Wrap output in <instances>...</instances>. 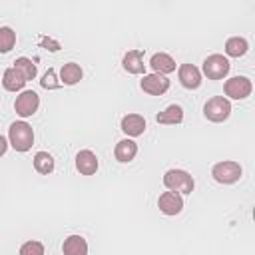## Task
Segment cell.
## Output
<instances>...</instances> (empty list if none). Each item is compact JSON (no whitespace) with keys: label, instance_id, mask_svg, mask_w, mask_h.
<instances>
[{"label":"cell","instance_id":"1","mask_svg":"<svg viewBox=\"0 0 255 255\" xmlns=\"http://www.w3.org/2000/svg\"><path fill=\"white\" fill-rule=\"evenodd\" d=\"M8 141L16 151H28L34 143V129L26 122H14L8 128Z\"/></svg>","mask_w":255,"mask_h":255},{"label":"cell","instance_id":"2","mask_svg":"<svg viewBox=\"0 0 255 255\" xmlns=\"http://www.w3.org/2000/svg\"><path fill=\"white\" fill-rule=\"evenodd\" d=\"M163 185L175 193H191L195 181L185 169H167L163 175Z\"/></svg>","mask_w":255,"mask_h":255},{"label":"cell","instance_id":"3","mask_svg":"<svg viewBox=\"0 0 255 255\" xmlns=\"http://www.w3.org/2000/svg\"><path fill=\"white\" fill-rule=\"evenodd\" d=\"M203 114L211 122H225L231 114V102L223 96H215L207 100V104L203 106Z\"/></svg>","mask_w":255,"mask_h":255},{"label":"cell","instance_id":"4","mask_svg":"<svg viewBox=\"0 0 255 255\" xmlns=\"http://www.w3.org/2000/svg\"><path fill=\"white\" fill-rule=\"evenodd\" d=\"M241 171L243 169H241V165L237 161H219V163L213 165L211 175H213V179L217 183L227 185V183H235L241 177Z\"/></svg>","mask_w":255,"mask_h":255},{"label":"cell","instance_id":"5","mask_svg":"<svg viewBox=\"0 0 255 255\" xmlns=\"http://www.w3.org/2000/svg\"><path fill=\"white\" fill-rule=\"evenodd\" d=\"M229 68H231L229 60L225 56H221V54H211V56H207L203 60V74L209 80H221V78H225L227 72H229Z\"/></svg>","mask_w":255,"mask_h":255},{"label":"cell","instance_id":"6","mask_svg":"<svg viewBox=\"0 0 255 255\" xmlns=\"http://www.w3.org/2000/svg\"><path fill=\"white\" fill-rule=\"evenodd\" d=\"M251 90H253V84L249 78L245 76H235V78H229L223 86V92L225 96H229L231 100H245L247 96H251Z\"/></svg>","mask_w":255,"mask_h":255},{"label":"cell","instance_id":"7","mask_svg":"<svg viewBox=\"0 0 255 255\" xmlns=\"http://www.w3.org/2000/svg\"><path fill=\"white\" fill-rule=\"evenodd\" d=\"M38 106H40V98H38V94L32 92V90H24V92L16 98V102H14V110H16V114H18L20 118H30V116H34L36 110H38Z\"/></svg>","mask_w":255,"mask_h":255},{"label":"cell","instance_id":"8","mask_svg":"<svg viewBox=\"0 0 255 255\" xmlns=\"http://www.w3.org/2000/svg\"><path fill=\"white\" fill-rule=\"evenodd\" d=\"M141 90L149 96H161L169 90V80L161 74H147L141 80Z\"/></svg>","mask_w":255,"mask_h":255},{"label":"cell","instance_id":"9","mask_svg":"<svg viewBox=\"0 0 255 255\" xmlns=\"http://www.w3.org/2000/svg\"><path fill=\"white\" fill-rule=\"evenodd\" d=\"M157 207L163 215H177L183 209V199L175 191H163L157 199Z\"/></svg>","mask_w":255,"mask_h":255},{"label":"cell","instance_id":"10","mask_svg":"<svg viewBox=\"0 0 255 255\" xmlns=\"http://www.w3.org/2000/svg\"><path fill=\"white\" fill-rule=\"evenodd\" d=\"M177 76H179L181 86L187 90H197L201 86V72L193 64H181Z\"/></svg>","mask_w":255,"mask_h":255},{"label":"cell","instance_id":"11","mask_svg":"<svg viewBox=\"0 0 255 255\" xmlns=\"http://www.w3.org/2000/svg\"><path fill=\"white\" fill-rule=\"evenodd\" d=\"M120 128H122V131H124L126 135L137 137V135H141V133L145 131V120H143V116H139V114H128V116L122 118Z\"/></svg>","mask_w":255,"mask_h":255},{"label":"cell","instance_id":"12","mask_svg":"<svg viewBox=\"0 0 255 255\" xmlns=\"http://www.w3.org/2000/svg\"><path fill=\"white\" fill-rule=\"evenodd\" d=\"M76 169L82 173V175H92L98 171V157L94 151L90 149H82L78 155H76Z\"/></svg>","mask_w":255,"mask_h":255},{"label":"cell","instance_id":"13","mask_svg":"<svg viewBox=\"0 0 255 255\" xmlns=\"http://www.w3.org/2000/svg\"><path fill=\"white\" fill-rule=\"evenodd\" d=\"M149 66H151L153 74H161V76L175 72V60H173L169 54H165V52L153 54L151 60H149Z\"/></svg>","mask_w":255,"mask_h":255},{"label":"cell","instance_id":"14","mask_svg":"<svg viewBox=\"0 0 255 255\" xmlns=\"http://www.w3.org/2000/svg\"><path fill=\"white\" fill-rule=\"evenodd\" d=\"M122 66H124V70L129 72V74H143V72H145L143 52H141V50H129V52L124 56Z\"/></svg>","mask_w":255,"mask_h":255},{"label":"cell","instance_id":"15","mask_svg":"<svg viewBox=\"0 0 255 255\" xmlns=\"http://www.w3.org/2000/svg\"><path fill=\"white\" fill-rule=\"evenodd\" d=\"M2 86H4L8 92H20V90L26 86V78L12 66V68L4 70V74H2Z\"/></svg>","mask_w":255,"mask_h":255},{"label":"cell","instance_id":"16","mask_svg":"<svg viewBox=\"0 0 255 255\" xmlns=\"http://www.w3.org/2000/svg\"><path fill=\"white\" fill-rule=\"evenodd\" d=\"M135 153H137V143H135L133 139H122V141L116 143L114 155H116V159L122 161V163L131 161V159L135 157Z\"/></svg>","mask_w":255,"mask_h":255},{"label":"cell","instance_id":"17","mask_svg":"<svg viewBox=\"0 0 255 255\" xmlns=\"http://www.w3.org/2000/svg\"><path fill=\"white\" fill-rule=\"evenodd\" d=\"M64 255H88V243L82 235H70L62 245Z\"/></svg>","mask_w":255,"mask_h":255},{"label":"cell","instance_id":"18","mask_svg":"<svg viewBox=\"0 0 255 255\" xmlns=\"http://www.w3.org/2000/svg\"><path fill=\"white\" fill-rule=\"evenodd\" d=\"M155 120H157V124H167V126L181 124V122H183V108L177 106V104H171V106H167L163 112H159Z\"/></svg>","mask_w":255,"mask_h":255},{"label":"cell","instance_id":"19","mask_svg":"<svg viewBox=\"0 0 255 255\" xmlns=\"http://www.w3.org/2000/svg\"><path fill=\"white\" fill-rule=\"evenodd\" d=\"M82 76H84V72H82L80 64H76V62H68V64L62 66L60 80H62L66 86H74V84H78V82L82 80Z\"/></svg>","mask_w":255,"mask_h":255},{"label":"cell","instance_id":"20","mask_svg":"<svg viewBox=\"0 0 255 255\" xmlns=\"http://www.w3.org/2000/svg\"><path fill=\"white\" fill-rule=\"evenodd\" d=\"M247 50H249V44L241 36H233L225 42V54L231 58H241L243 54H247Z\"/></svg>","mask_w":255,"mask_h":255},{"label":"cell","instance_id":"21","mask_svg":"<svg viewBox=\"0 0 255 255\" xmlns=\"http://www.w3.org/2000/svg\"><path fill=\"white\" fill-rule=\"evenodd\" d=\"M34 169L42 175H48L54 171V157L48 151H38L34 155Z\"/></svg>","mask_w":255,"mask_h":255},{"label":"cell","instance_id":"22","mask_svg":"<svg viewBox=\"0 0 255 255\" xmlns=\"http://www.w3.org/2000/svg\"><path fill=\"white\" fill-rule=\"evenodd\" d=\"M16 44V32L8 26H2L0 28V54H6L14 48Z\"/></svg>","mask_w":255,"mask_h":255},{"label":"cell","instance_id":"23","mask_svg":"<svg viewBox=\"0 0 255 255\" xmlns=\"http://www.w3.org/2000/svg\"><path fill=\"white\" fill-rule=\"evenodd\" d=\"M14 68H16V70L26 78V82L36 78V66H34V62H32L30 58H24V56H22V58H18V60L14 62Z\"/></svg>","mask_w":255,"mask_h":255},{"label":"cell","instance_id":"24","mask_svg":"<svg viewBox=\"0 0 255 255\" xmlns=\"http://www.w3.org/2000/svg\"><path fill=\"white\" fill-rule=\"evenodd\" d=\"M18 255H44V245L40 241H26L22 247H20V253Z\"/></svg>","mask_w":255,"mask_h":255},{"label":"cell","instance_id":"25","mask_svg":"<svg viewBox=\"0 0 255 255\" xmlns=\"http://www.w3.org/2000/svg\"><path fill=\"white\" fill-rule=\"evenodd\" d=\"M42 88H46V90H54V88H58L60 86V82H56V72L50 68L46 74H44V78H42Z\"/></svg>","mask_w":255,"mask_h":255},{"label":"cell","instance_id":"26","mask_svg":"<svg viewBox=\"0 0 255 255\" xmlns=\"http://www.w3.org/2000/svg\"><path fill=\"white\" fill-rule=\"evenodd\" d=\"M6 149H8V141H6L4 135H0V157L6 153Z\"/></svg>","mask_w":255,"mask_h":255}]
</instances>
